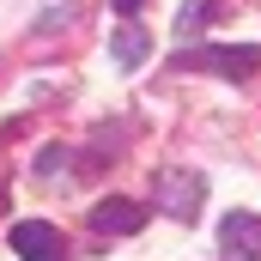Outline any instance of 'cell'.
Instances as JSON below:
<instances>
[{
  "label": "cell",
  "mask_w": 261,
  "mask_h": 261,
  "mask_svg": "<svg viewBox=\"0 0 261 261\" xmlns=\"http://www.w3.org/2000/svg\"><path fill=\"white\" fill-rule=\"evenodd\" d=\"M170 73H219V79L243 85V79L261 73V49H255V43H206V49H182V55H170Z\"/></svg>",
  "instance_id": "6da1fadb"
},
{
  "label": "cell",
  "mask_w": 261,
  "mask_h": 261,
  "mask_svg": "<svg viewBox=\"0 0 261 261\" xmlns=\"http://www.w3.org/2000/svg\"><path fill=\"white\" fill-rule=\"evenodd\" d=\"M152 200H158L164 219H182L189 225L200 206H206V176L200 170H182V164L176 170H152Z\"/></svg>",
  "instance_id": "7a4b0ae2"
},
{
  "label": "cell",
  "mask_w": 261,
  "mask_h": 261,
  "mask_svg": "<svg viewBox=\"0 0 261 261\" xmlns=\"http://www.w3.org/2000/svg\"><path fill=\"white\" fill-rule=\"evenodd\" d=\"M12 249L24 261H67V243H61V231L49 219H18L12 225Z\"/></svg>",
  "instance_id": "3957f363"
},
{
  "label": "cell",
  "mask_w": 261,
  "mask_h": 261,
  "mask_svg": "<svg viewBox=\"0 0 261 261\" xmlns=\"http://www.w3.org/2000/svg\"><path fill=\"white\" fill-rule=\"evenodd\" d=\"M219 249H225V261H261V219L255 213H225L219 219Z\"/></svg>",
  "instance_id": "277c9868"
},
{
  "label": "cell",
  "mask_w": 261,
  "mask_h": 261,
  "mask_svg": "<svg viewBox=\"0 0 261 261\" xmlns=\"http://www.w3.org/2000/svg\"><path fill=\"white\" fill-rule=\"evenodd\" d=\"M140 225H146V206L128 195H110V200L91 206V231H103V237H134Z\"/></svg>",
  "instance_id": "5b68a950"
},
{
  "label": "cell",
  "mask_w": 261,
  "mask_h": 261,
  "mask_svg": "<svg viewBox=\"0 0 261 261\" xmlns=\"http://www.w3.org/2000/svg\"><path fill=\"white\" fill-rule=\"evenodd\" d=\"M110 55H116V67H140L146 55H152V31H146V24H116Z\"/></svg>",
  "instance_id": "8992f818"
},
{
  "label": "cell",
  "mask_w": 261,
  "mask_h": 261,
  "mask_svg": "<svg viewBox=\"0 0 261 261\" xmlns=\"http://www.w3.org/2000/svg\"><path fill=\"white\" fill-rule=\"evenodd\" d=\"M219 12V0H182V12H176V31L182 37H195V31H206V18Z\"/></svg>",
  "instance_id": "52a82bcc"
},
{
  "label": "cell",
  "mask_w": 261,
  "mask_h": 261,
  "mask_svg": "<svg viewBox=\"0 0 261 261\" xmlns=\"http://www.w3.org/2000/svg\"><path fill=\"white\" fill-rule=\"evenodd\" d=\"M67 164H73V152H67V146H43V152H37V170H43V176H61Z\"/></svg>",
  "instance_id": "ba28073f"
},
{
  "label": "cell",
  "mask_w": 261,
  "mask_h": 261,
  "mask_svg": "<svg viewBox=\"0 0 261 261\" xmlns=\"http://www.w3.org/2000/svg\"><path fill=\"white\" fill-rule=\"evenodd\" d=\"M116 6H122V12H134V6H146V0H116Z\"/></svg>",
  "instance_id": "9c48e42d"
},
{
  "label": "cell",
  "mask_w": 261,
  "mask_h": 261,
  "mask_svg": "<svg viewBox=\"0 0 261 261\" xmlns=\"http://www.w3.org/2000/svg\"><path fill=\"white\" fill-rule=\"evenodd\" d=\"M0 206H6V195H0Z\"/></svg>",
  "instance_id": "30bf717a"
}]
</instances>
